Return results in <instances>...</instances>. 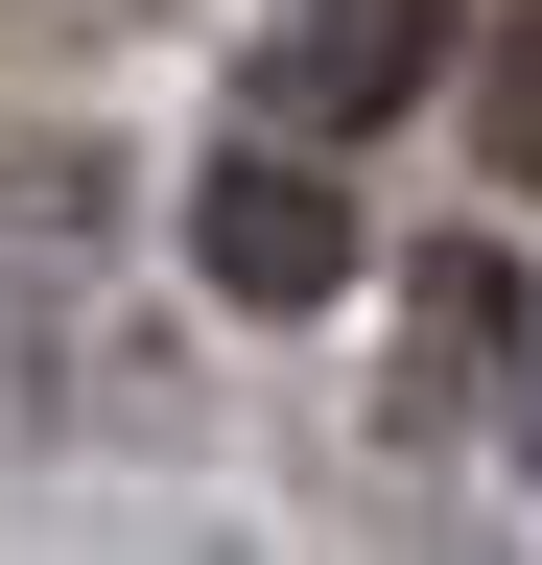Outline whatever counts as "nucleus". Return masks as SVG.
Returning <instances> with one entry per match:
<instances>
[{"label": "nucleus", "instance_id": "3", "mask_svg": "<svg viewBox=\"0 0 542 565\" xmlns=\"http://www.w3.org/2000/svg\"><path fill=\"white\" fill-rule=\"evenodd\" d=\"M496 353H519V259H425V424L496 377Z\"/></svg>", "mask_w": 542, "mask_h": 565}, {"label": "nucleus", "instance_id": "2", "mask_svg": "<svg viewBox=\"0 0 542 565\" xmlns=\"http://www.w3.org/2000/svg\"><path fill=\"white\" fill-rule=\"evenodd\" d=\"M425 71H448V0H284L259 24V118L284 141H378Z\"/></svg>", "mask_w": 542, "mask_h": 565}, {"label": "nucleus", "instance_id": "1", "mask_svg": "<svg viewBox=\"0 0 542 565\" xmlns=\"http://www.w3.org/2000/svg\"><path fill=\"white\" fill-rule=\"evenodd\" d=\"M189 282H213V307H330V282H354V212H330L307 141H236V166L189 189Z\"/></svg>", "mask_w": 542, "mask_h": 565}]
</instances>
